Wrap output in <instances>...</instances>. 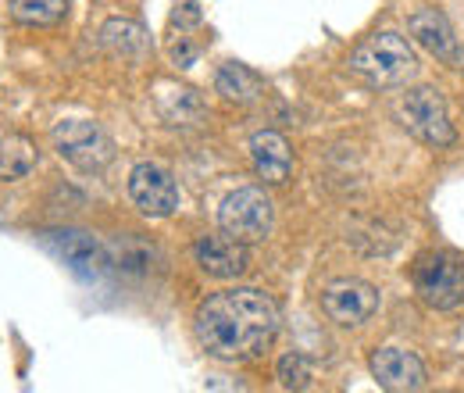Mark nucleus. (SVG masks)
<instances>
[{
	"instance_id": "0eeeda50",
	"label": "nucleus",
	"mask_w": 464,
	"mask_h": 393,
	"mask_svg": "<svg viewBox=\"0 0 464 393\" xmlns=\"http://www.w3.org/2000/svg\"><path fill=\"white\" fill-rule=\"evenodd\" d=\"M129 201L147 215V219H169L179 208V186H175L172 172L143 162L129 172Z\"/></svg>"
},
{
	"instance_id": "f8f14e48",
	"label": "nucleus",
	"mask_w": 464,
	"mask_h": 393,
	"mask_svg": "<svg viewBox=\"0 0 464 393\" xmlns=\"http://www.w3.org/2000/svg\"><path fill=\"white\" fill-rule=\"evenodd\" d=\"M407 33L440 61H458V36L447 22V15H440L436 7H418L407 15Z\"/></svg>"
},
{
	"instance_id": "4468645a",
	"label": "nucleus",
	"mask_w": 464,
	"mask_h": 393,
	"mask_svg": "<svg viewBox=\"0 0 464 393\" xmlns=\"http://www.w3.org/2000/svg\"><path fill=\"white\" fill-rule=\"evenodd\" d=\"M101 47L118 61H143L150 51V36L132 18H108L101 25Z\"/></svg>"
},
{
	"instance_id": "a211bd4d",
	"label": "nucleus",
	"mask_w": 464,
	"mask_h": 393,
	"mask_svg": "<svg viewBox=\"0 0 464 393\" xmlns=\"http://www.w3.org/2000/svg\"><path fill=\"white\" fill-rule=\"evenodd\" d=\"M276 379L283 390H304L311 383V365L304 354H283L276 365Z\"/></svg>"
},
{
	"instance_id": "aec40b11",
	"label": "nucleus",
	"mask_w": 464,
	"mask_h": 393,
	"mask_svg": "<svg viewBox=\"0 0 464 393\" xmlns=\"http://www.w3.org/2000/svg\"><path fill=\"white\" fill-rule=\"evenodd\" d=\"M172 57H175V64H182V68H186V64H193V57H197V47L182 40V44H175V47H172Z\"/></svg>"
},
{
	"instance_id": "6e6552de",
	"label": "nucleus",
	"mask_w": 464,
	"mask_h": 393,
	"mask_svg": "<svg viewBox=\"0 0 464 393\" xmlns=\"http://www.w3.org/2000/svg\"><path fill=\"white\" fill-rule=\"evenodd\" d=\"M322 311L336 326H361L379 311V290L364 280H336L322 290Z\"/></svg>"
},
{
	"instance_id": "6ab92c4d",
	"label": "nucleus",
	"mask_w": 464,
	"mask_h": 393,
	"mask_svg": "<svg viewBox=\"0 0 464 393\" xmlns=\"http://www.w3.org/2000/svg\"><path fill=\"white\" fill-rule=\"evenodd\" d=\"M175 93V108H165V118L179 125V122H197V118H204V101L197 97V90H189V86H179L172 90Z\"/></svg>"
},
{
	"instance_id": "20e7f679",
	"label": "nucleus",
	"mask_w": 464,
	"mask_h": 393,
	"mask_svg": "<svg viewBox=\"0 0 464 393\" xmlns=\"http://www.w3.org/2000/svg\"><path fill=\"white\" fill-rule=\"evenodd\" d=\"M272 222H276V208L268 201L265 190L257 186H239L232 190L229 197L222 201L218 208V225L222 232H229L232 240L239 243H261L268 232H272Z\"/></svg>"
},
{
	"instance_id": "ddd939ff",
	"label": "nucleus",
	"mask_w": 464,
	"mask_h": 393,
	"mask_svg": "<svg viewBox=\"0 0 464 393\" xmlns=\"http://www.w3.org/2000/svg\"><path fill=\"white\" fill-rule=\"evenodd\" d=\"M250 162H254V172L272 182V186H283L293 172V151L286 143L283 133L276 129H265V133H254L250 136Z\"/></svg>"
},
{
	"instance_id": "f3484780",
	"label": "nucleus",
	"mask_w": 464,
	"mask_h": 393,
	"mask_svg": "<svg viewBox=\"0 0 464 393\" xmlns=\"http://www.w3.org/2000/svg\"><path fill=\"white\" fill-rule=\"evenodd\" d=\"M68 15V0H11V18L18 25H58Z\"/></svg>"
},
{
	"instance_id": "f03ea898",
	"label": "nucleus",
	"mask_w": 464,
	"mask_h": 393,
	"mask_svg": "<svg viewBox=\"0 0 464 393\" xmlns=\"http://www.w3.org/2000/svg\"><path fill=\"white\" fill-rule=\"evenodd\" d=\"M350 72L368 79L372 86H401L418 72V57L404 36L397 33H375L364 44H357L347 57Z\"/></svg>"
},
{
	"instance_id": "39448f33",
	"label": "nucleus",
	"mask_w": 464,
	"mask_h": 393,
	"mask_svg": "<svg viewBox=\"0 0 464 393\" xmlns=\"http://www.w3.org/2000/svg\"><path fill=\"white\" fill-rule=\"evenodd\" d=\"M397 114H401L407 133H414L421 143H429V147H450L454 143L450 112H447V101H443V93L436 86L407 90L404 101L397 104Z\"/></svg>"
},
{
	"instance_id": "2eb2a0df",
	"label": "nucleus",
	"mask_w": 464,
	"mask_h": 393,
	"mask_svg": "<svg viewBox=\"0 0 464 393\" xmlns=\"http://www.w3.org/2000/svg\"><path fill=\"white\" fill-rule=\"evenodd\" d=\"M215 86H218V93L232 101V104H254L261 93H265V83H261V75L257 72H250L246 64H222L218 68V79H215Z\"/></svg>"
},
{
	"instance_id": "1a4fd4ad",
	"label": "nucleus",
	"mask_w": 464,
	"mask_h": 393,
	"mask_svg": "<svg viewBox=\"0 0 464 393\" xmlns=\"http://www.w3.org/2000/svg\"><path fill=\"white\" fill-rule=\"evenodd\" d=\"M193 261L211 280H239L250 269V251L246 243L232 240L229 232H211L193 243Z\"/></svg>"
},
{
	"instance_id": "423d86ee",
	"label": "nucleus",
	"mask_w": 464,
	"mask_h": 393,
	"mask_svg": "<svg viewBox=\"0 0 464 393\" xmlns=\"http://www.w3.org/2000/svg\"><path fill=\"white\" fill-rule=\"evenodd\" d=\"M414 290L432 311H458L464 304V265L450 254H421L414 265Z\"/></svg>"
},
{
	"instance_id": "9b49d317",
	"label": "nucleus",
	"mask_w": 464,
	"mask_h": 393,
	"mask_svg": "<svg viewBox=\"0 0 464 393\" xmlns=\"http://www.w3.org/2000/svg\"><path fill=\"white\" fill-rule=\"evenodd\" d=\"M47 243L58 251V258L82 280H93L101 276V269L108 265L104 261V247L90 236V232H75V229H64V232H47Z\"/></svg>"
},
{
	"instance_id": "7ed1b4c3",
	"label": "nucleus",
	"mask_w": 464,
	"mask_h": 393,
	"mask_svg": "<svg viewBox=\"0 0 464 393\" xmlns=\"http://www.w3.org/2000/svg\"><path fill=\"white\" fill-rule=\"evenodd\" d=\"M54 151L79 172H104L115 162V143L111 136L86 118H64L51 129Z\"/></svg>"
},
{
	"instance_id": "dca6fc26",
	"label": "nucleus",
	"mask_w": 464,
	"mask_h": 393,
	"mask_svg": "<svg viewBox=\"0 0 464 393\" xmlns=\"http://www.w3.org/2000/svg\"><path fill=\"white\" fill-rule=\"evenodd\" d=\"M36 169V147L22 136L0 125V179H25Z\"/></svg>"
},
{
	"instance_id": "9d476101",
	"label": "nucleus",
	"mask_w": 464,
	"mask_h": 393,
	"mask_svg": "<svg viewBox=\"0 0 464 393\" xmlns=\"http://www.w3.org/2000/svg\"><path fill=\"white\" fill-rule=\"evenodd\" d=\"M372 376L382 390H421L425 387V365L418 354H411L404 347H379L372 354Z\"/></svg>"
},
{
	"instance_id": "f257e3e1",
	"label": "nucleus",
	"mask_w": 464,
	"mask_h": 393,
	"mask_svg": "<svg viewBox=\"0 0 464 393\" xmlns=\"http://www.w3.org/2000/svg\"><path fill=\"white\" fill-rule=\"evenodd\" d=\"M193 333L197 343L218 361H250L279 333V308L254 286H232L200 300Z\"/></svg>"
}]
</instances>
